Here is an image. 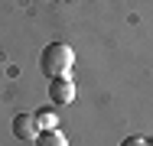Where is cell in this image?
<instances>
[{"label":"cell","mask_w":153,"mask_h":146,"mask_svg":"<svg viewBox=\"0 0 153 146\" xmlns=\"http://www.w3.org/2000/svg\"><path fill=\"white\" fill-rule=\"evenodd\" d=\"M49 97H52V104H72V101H75V81H72L68 75H65V78H52Z\"/></svg>","instance_id":"cell-3"},{"label":"cell","mask_w":153,"mask_h":146,"mask_svg":"<svg viewBox=\"0 0 153 146\" xmlns=\"http://www.w3.org/2000/svg\"><path fill=\"white\" fill-rule=\"evenodd\" d=\"M75 65V52L65 46V42H49L39 55V72L46 78H65Z\"/></svg>","instance_id":"cell-1"},{"label":"cell","mask_w":153,"mask_h":146,"mask_svg":"<svg viewBox=\"0 0 153 146\" xmlns=\"http://www.w3.org/2000/svg\"><path fill=\"white\" fill-rule=\"evenodd\" d=\"M36 146H68V140H65V133L62 130H42L39 136H36Z\"/></svg>","instance_id":"cell-4"},{"label":"cell","mask_w":153,"mask_h":146,"mask_svg":"<svg viewBox=\"0 0 153 146\" xmlns=\"http://www.w3.org/2000/svg\"><path fill=\"white\" fill-rule=\"evenodd\" d=\"M39 133H42V130H39V123H36V117H33V114H16V117H13V136H16V140H23V143H36Z\"/></svg>","instance_id":"cell-2"},{"label":"cell","mask_w":153,"mask_h":146,"mask_svg":"<svg viewBox=\"0 0 153 146\" xmlns=\"http://www.w3.org/2000/svg\"><path fill=\"white\" fill-rule=\"evenodd\" d=\"M121 146H147V143H143V140H140V136H127V140H124Z\"/></svg>","instance_id":"cell-6"},{"label":"cell","mask_w":153,"mask_h":146,"mask_svg":"<svg viewBox=\"0 0 153 146\" xmlns=\"http://www.w3.org/2000/svg\"><path fill=\"white\" fill-rule=\"evenodd\" d=\"M33 117H36V123H39V130H52V127L59 123V120H56V114H52L49 107H46V111H39V114H33Z\"/></svg>","instance_id":"cell-5"}]
</instances>
